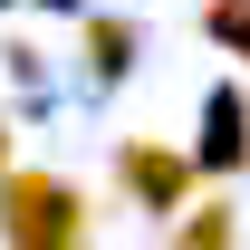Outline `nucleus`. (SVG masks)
Returning <instances> with one entry per match:
<instances>
[{"instance_id":"0eeeda50","label":"nucleus","mask_w":250,"mask_h":250,"mask_svg":"<svg viewBox=\"0 0 250 250\" xmlns=\"http://www.w3.org/2000/svg\"><path fill=\"white\" fill-rule=\"evenodd\" d=\"M0 164H10V125H0Z\"/></svg>"},{"instance_id":"20e7f679","label":"nucleus","mask_w":250,"mask_h":250,"mask_svg":"<svg viewBox=\"0 0 250 250\" xmlns=\"http://www.w3.org/2000/svg\"><path fill=\"white\" fill-rule=\"evenodd\" d=\"M202 29H212L231 58H250V0H202Z\"/></svg>"},{"instance_id":"39448f33","label":"nucleus","mask_w":250,"mask_h":250,"mask_svg":"<svg viewBox=\"0 0 250 250\" xmlns=\"http://www.w3.org/2000/svg\"><path fill=\"white\" fill-rule=\"evenodd\" d=\"M125 58H135V39H125L116 20H87V67H96V77H116Z\"/></svg>"},{"instance_id":"7ed1b4c3","label":"nucleus","mask_w":250,"mask_h":250,"mask_svg":"<svg viewBox=\"0 0 250 250\" xmlns=\"http://www.w3.org/2000/svg\"><path fill=\"white\" fill-rule=\"evenodd\" d=\"M241 154H250V135H241V96L221 87V96H212V135H202V164H212V173H231Z\"/></svg>"},{"instance_id":"f03ea898","label":"nucleus","mask_w":250,"mask_h":250,"mask_svg":"<svg viewBox=\"0 0 250 250\" xmlns=\"http://www.w3.org/2000/svg\"><path fill=\"white\" fill-rule=\"evenodd\" d=\"M116 173L135 183V202H145V212H173V202H183V183H192V164H183V154H164V145H125Z\"/></svg>"},{"instance_id":"f257e3e1","label":"nucleus","mask_w":250,"mask_h":250,"mask_svg":"<svg viewBox=\"0 0 250 250\" xmlns=\"http://www.w3.org/2000/svg\"><path fill=\"white\" fill-rule=\"evenodd\" d=\"M0 241L10 250H77L87 241V192L58 173H0Z\"/></svg>"},{"instance_id":"423d86ee","label":"nucleus","mask_w":250,"mask_h":250,"mask_svg":"<svg viewBox=\"0 0 250 250\" xmlns=\"http://www.w3.org/2000/svg\"><path fill=\"white\" fill-rule=\"evenodd\" d=\"M173 250H231V202H202V221H183Z\"/></svg>"}]
</instances>
